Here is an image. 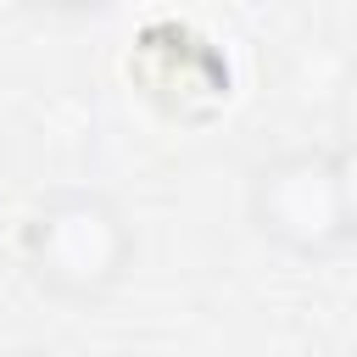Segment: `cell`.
<instances>
[{
  "label": "cell",
  "instance_id": "obj_1",
  "mask_svg": "<svg viewBox=\"0 0 357 357\" xmlns=\"http://www.w3.org/2000/svg\"><path fill=\"white\" fill-rule=\"evenodd\" d=\"M22 268L56 301H106L134 268V223L95 184H61L22 223Z\"/></svg>",
  "mask_w": 357,
  "mask_h": 357
},
{
  "label": "cell",
  "instance_id": "obj_2",
  "mask_svg": "<svg viewBox=\"0 0 357 357\" xmlns=\"http://www.w3.org/2000/svg\"><path fill=\"white\" fill-rule=\"evenodd\" d=\"M245 212L268 245L301 262H324L351 245L340 190H335V162L318 145H296V151L257 162L245 184Z\"/></svg>",
  "mask_w": 357,
  "mask_h": 357
},
{
  "label": "cell",
  "instance_id": "obj_3",
  "mask_svg": "<svg viewBox=\"0 0 357 357\" xmlns=\"http://www.w3.org/2000/svg\"><path fill=\"white\" fill-rule=\"evenodd\" d=\"M335 162V190H340V212H346V229H351V245H357V134L340 139L329 151Z\"/></svg>",
  "mask_w": 357,
  "mask_h": 357
},
{
  "label": "cell",
  "instance_id": "obj_4",
  "mask_svg": "<svg viewBox=\"0 0 357 357\" xmlns=\"http://www.w3.org/2000/svg\"><path fill=\"white\" fill-rule=\"evenodd\" d=\"M28 6H39V11H100V6H112V0H28Z\"/></svg>",
  "mask_w": 357,
  "mask_h": 357
},
{
  "label": "cell",
  "instance_id": "obj_5",
  "mask_svg": "<svg viewBox=\"0 0 357 357\" xmlns=\"http://www.w3.org/2000/svg\"><path fill=\"white\" fill-rule=\"evenodd\" d=\"M11 357H78L73 346H22V351H11Z\"/></svg>",
  "mask_w": 357,
  "mask_h": 357
}]
</instances>
